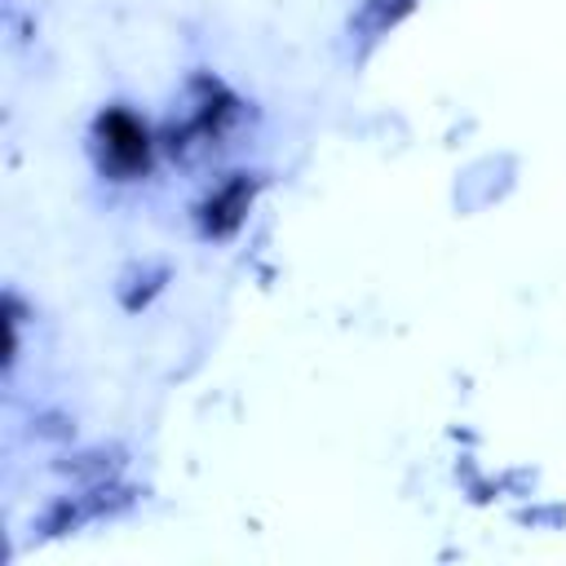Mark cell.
<instances>
[{
  "instance_id": "obj_1",
  "label": "cell",
  "mask_w": 566,
  "mask_h": 566,
  "mask_svg": "<svg viewBox=\"0 0 566 566\" xmlns=\"http://www.w3.org/2000/svg\"><path fill=\"white\" fill-rule=\"evenodd\" d=\"M102 159L119 177L146 172V164H150V133H146V124H137L128 111H111L102 119Z\"/></svg>"
}]
</instances>
